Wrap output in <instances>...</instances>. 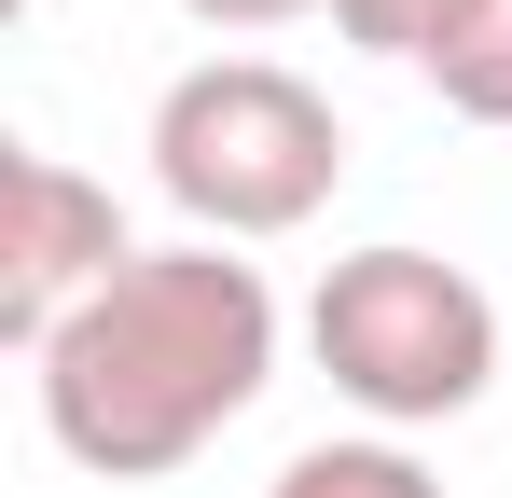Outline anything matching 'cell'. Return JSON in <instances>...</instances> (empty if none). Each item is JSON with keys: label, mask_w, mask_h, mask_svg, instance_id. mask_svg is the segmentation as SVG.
<instances>
[{"label": "cell", "mask_w": 512, "mask_h": 498, "mask_svg": "<svg viewBox=\"0 0 512 498\" xmlns=\"http://www.w3.org/2000/svg\"><path fill=\"white\" fill-rule=\"evenodd\" d=\"M125 263H139V236H125V208H111V180H84V166L42 153V139L0 153V332H14L28 360L84 319Z\"/></svg>", "instance_id": "277c9868"}, {"label": "cell", "mask_w": 512, "mask_h": 498, "mask_svg": "<svg viewBox=\"0 0 512 498\" xmlns=\"http://www.w3.org/2000/svg\"><path fill=\"white\" fill-rule=\"evenodd\" d=\"M14 14H28V0H14Z\"/></svg>", "instance_id": "9c48e42d"}, {"label": "cell", "mask_w": 512, "mask_h": 498, "mask_svg": "<svg viewBox=\"0 0 512 498\" xmlns=\"http://www.w3.org/2000/svg\"><path fill=\"white\" fill-rule=\"evenodd\" d=\"M28 388H42V429H56L70 471L167 485V471H194L277 388V291H263V263H236L208 236L139 249L84 319L28 360Z\"/></svg>", "instance_id": "6da1fadb"}, {"label": "cell", "mask_w": 512, "mask_h": 498, "mask_svg": "<svg viewBox=\"0 0 512 498\" xmlns=\"http://www.w3.org/2000/svg\"><path fill=\"white\" fill-rule=\"evenodd\" d=\"M333 28L360 42V56H402V70H416L429 28H443V0H333Z\"/></svg>", "instance_id": "52a82bcc"}, {"label": "cell", "mask_w": 512, "mask_h": 498, "mask_svg": "<svg viewBox=\"0 0 512 498\" xmlns=\"http://www.w3.org/2000/svg\"><path fill=\"white\" fill-rule=\"evenodd\" d=\"M429 83H443V111H471V125H512V0H443V28H429Z\"/></svg>", "instance_id": "5b68a950"}, {"label": "cell", "mask_w": 512, "mask_h": 498, "mask_svg": "<svg viewBox=\"0 0 512 498\" xmlns=\"http://www.w3.org/2000/svg\"><path fill=\"white\" fill-rule=\"evenodd\" d=\"M194 28H305V14H333V0H180Z\"/></svg>", "instance_id": "ba28073f"}, {"label": "cell", "mask_w": 512, "mask_h": 498, "mask_svg": "<svg viewBox=\"0 0 512 498\" xmlns=\"http://www.w3.org/2000/svg\"><path fill=\"white\" fill-rule=\"evenodd\" d=\"M153 180L167 208L208 249H250V236H305L346 180V125L333 97L277 56H208L153 97Z\"/></svg>", "instance_id": "7a4b0ae2"}, {"label": "cell", "mask_w": 512, "mask_h": 498, "mask_svg": "<svg viewBox=\"0 0 512 498\" xmlns=\"http://www.w3.org/2000/svg\"><path fill=\"white\" fill-rule=\"evenodd\" d=\"M263 498H443V471H429L416 443H388V429H360V443H305L291 471Z\"/></svg>", "instance_id": "8992f818"}, {"label": "cell", "mask_w": 512, "mask_h": 498, "mask_svg": "<svg viewBox=\"0 0 512 498\" xmlns=\"http://www.w3.org/2000/svg\"><path fill=\"white\" fill-rule=\"evenodd\" d=\"M305 346H319V374H333L388 443H402V429H443V415H471L499 388V305H485V277L443 263V249H402V236L346 249L333 277H319Z\"/></svg>", "instance_id": "3957f363"}]
</instances>
